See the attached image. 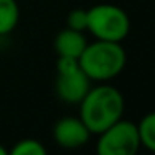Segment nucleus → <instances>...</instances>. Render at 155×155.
<instances>
[{"instance_id": "9", "label": "nucleus", "mask_w": 155, "mask_h": 155, "mask_svg": "<svg viewBox=\"0 0 155 155\" xmlns=\"http://www.w3.org/2000/svg\"><path fill=\"white\" fill-rule=\"evenodd\" d=\"M137 130L140 137V145L155 153V110L148 112L140 118V122L137 124Z\"/></svg>"}, {"instance_id": "12", "label": "nucleus", "mask_w": 155, "mask_h": 155, "mask_svg": "<svg viewBox=\"0 0 155 155\" xmlns=\"http://www.w3.org/2000/svg\"><path fill=\"white\" fill-rule=\"evenodd\" d=\"M0 155H8V150L4 147V145H0Z\"/></svg>"}, {"instance_id": "4", "label": "nucleus", "mask_w": 155, "mask_h": 155, "mask_svg": "<svg viewBox=\"0 0 155 155\" xmlns=\"http://www.w3.org/2000/svg\"><path fill=\"white\" fill-rule=\"evenodd\" d=\"M137 124L120 118L97 138V155H137L140 150Z\"/></svg>"}, {"instance_id": "5", "label": "nucleus", "mask_w": 155, "mask_h": 155, "mask_svg": "<svg viewBox=\"0 0 155 155\" xmlns=\"http://www.w3.org/2000/svg\"><path fill=\"white\" fill-rule=\"evenodd\" d=\"M90 82L92 80L82 70L77 58L58 57L55 88H57V95L60 97L62 102L78 105L88 92V88L92 87Z\"/></svg>"}, {"instance_id": "11", "label": "nucleus", "mask_w": 155, "mask_h": 155, "mask_svg": "<svg viewBox=\"0 0 155 155\" xmlns=\"http://www.w3.org/2000/svg\"><path fill=\"white\" fill-rule=\"evenodd\" d=\"M67 27L72 30L85 32L87 30V10L84 8H74L67 15Z\"/></svg>"}, {"instance_id": "6", "label": "nucleus", "mask_w": 155, "mask_h": 155, "mask_svg": "<svg viewBox=\"0 0 155 155\" xmlns=\"http://www.w3.org/2000/svg\"><path fill=\"white\" fill-rule=\"evenodd\" d=\"M52 135H54L55 143L60 145L62 148L75 150L88 143L92 132L80 120V117H64L55 122Z\"/></svg>"}, {"instance_id": "8", "label": "nucleus", "mask_w": 155, "mask_h": 155, "mask_svg": "<svg viewBox=\"0 0 155 155\" xmlns=\"http://www.w3.org/2000/svg\"><path fill=\"white\" fill-rule=\"evenodd\" d=\"M20 20V8L17 0H0V37L15 30Z\"/></svg>"}, {"instance_id": "1", "label": "nucleus", "mask_w": 155, "mask_h": 155, "mask_svg": "<svg viewBox=\"0 0 155 155\" xmlns=\"http://www.w3.org/2000/svg\"><path fill=\"white\" fill-rule=\"evenodd\" d=\"M78 117L87 125L92 135H98L108 127L124 118L125 98L120 90L108 84H98L90 87L85 97L78 104Z\"/></svg>"}, {"instance_id": "2", "label": "nucleus", "mask_w": 155, "mask_h": 155, "mask_svg": "<svg viewBox=\"0 0 155 155\" xmlns=\"http://www.w3.org/2000/svg\"><path fill=\"white\" fill-rule=\"evenodd\" d=\"M77 60L90 80L102 84L124 72L127 64V52L120 42L95 40L87 44Z\"/></svg>"}, {"instance_id": "7", "label": "nucleus", "mask_w": 155, "mask_h": 155, "mask_svg": "<svg viewBox=\"0 0 155 155\" xmlns=\"http://www.w3.org/2000/svg\"><path fill=\"white\" fill-rule=\"evenodd\" d=\"M87 38H85L84 32L72 30V28L65 27L57 34L54 40V48L58 54V57L65 58H78L87 47Z\"/></svg>"}, {"instance_id": "10", "label": "nucleus", "mask_w": 155, "mask_h": 155, "mask_svg": "<svg viewBox=\"0 0 155 155\" xmlns=\"http://www.w3.org/2000/svg\"><path fill=\"white\" fill-rule=\"evenodd\" d=\"M8 155H48L47 148L37 138H24L8 150Z\"/></svg>"}, {"instance_id": "3", "label": "nucleus", "mask_w": 155, "mask_h": 155, "mask_svg": "<svg viewBox=\"0 0 155 155\" xmlns=\"http://www.w3.org/2000/svg\"><path fill=\"white\" fill-rule=\"evenodd\" d=\"M87 30L95 40L122 44L130 34V18L118 5L97 4L87 10Z\"/></svg>"}]
</instances>
